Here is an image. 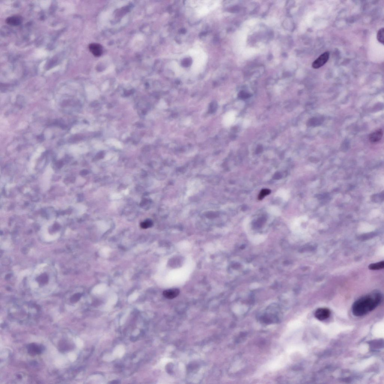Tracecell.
Returning <instances> with one entry per match:
<instances>
[{"label":"cell","instance_id":"1","mask_svg":"<svg viewBox=\"0 0 384 384\" xmlns=\"http://www.w3.org/2000/svg\"><path fill=\"white\" fill-rule=\"evenodd\" d=\"M381 293L374 292L368 294L357 300L352 306L353 315L357 317L362 316L374 310L381 302Z\"/></svg>","mask_w":384,"mask_h":384},{"label":"cell","instance_id":"2","mask_svg":"<svg viewBox=\"0 0 384 384\" xmlns=\"http://www.w3.org/2000/svg\"><path fill=\"white\" fill-rule=\"evenodd\" d=\"M282 317L283 314L280 307L277 305L272 304L267 308L258 319L263 324H268L279 323Z\"/></svg>","mask_w":384,"mask_h":384},{"label":"cell","instance_id":"3","mask_svg":"<svg viewBox=\"0 0 384 384\" xmlns=\"http://www.w3.org/2000/svg\"><path fill=\"white\" fill-rule=\"evenodd\" d=\"M329 53L326 51L321 55L312 64V67L314 69H318L324 65L329 60Z\"/></svg>","mask_w":384,"mask_h":384},{"label":"cell","instance_id":"4","mask_svg":"<svg viewBox=\"0 0 384 384\" xmlns=\"http://www.w3.org/2000/svg\"><path fill=\"white\" fill-rule=\"evenodd\" d=\"M331 311L327 308H319L316 310L315 314V318L319 320L323 321L329 318Z\"/></svg>","mask_w":384,"mask_h":384},{"label":"cell","instance_id":"5","mask_svg":"<svg viewBox=\"0 0 384 384\" xmlns=\"http://www.w3.org/2000/svg\"><path fill=\"white\" fill-rule=\"evenodd\" d=\"M383 136V130L381 129H378L370 134L369 136V141L372 143H377L382 139Z\"/></svg>","mask_w":384,"mask_h":384},{"label":"cell","instance_id":"6","mask_svg":"<svg viewBox=\"0 0 384 384\" xmlns=\"http://www.w3.org/2000/svg\"><path fill=\"white\" fill-rule=\"evenodd\" d=\"M89 49L92 54L96 57L100 56L103 53V47L98 44L92 43L89 45Z\"/></svg>","mask_w":384,"mask_h":384},{"label":"cell","instance_id":"7","mask_svg":"<svg viewBox=\"0 0 384 384\" xmlns=\"http://www.w3.org/2000/svg\"><path fill=\"white\" fill-rule=\"evenodd\" d=\"M180 290L177 288H172L165 290L163 293L164 297L168 299H173L178 296Z\"/></svg>","mask_w":384,"mask_h":384},{"label":"cell","instance_id":"8","mask_svg":"<svg viewBox=\"0 0 384 384\" xmlns=\"http://www.w3.org/2000/svg\"><path fill=\"white\" fill-rule=\"evenodd\" d=\"M28 351L30 355L34 356L40 354L42 352L43 348L42 346L35 344H30L28 347Z\"/></svg>","mask_w":384,"mask_h":384},{"label":"cell","instance_id":"9","mask_svg":"<svg viewBox=\"0 0 384 384\" xmlns=\"http://www.w3.org/2000/svg\"><path fill=\"white\" fill-rule=\"evenodd\" d=\"M23 19L20 16H13L9 17L6 19V23L8 25L13 26H17L22 23Z\"/></svg>","mask_w":384,"mask_h":384},{"label":"cell","instance_id":"10","mask_svg":"<svg viewBox=\"0 0 384 384\" xmlns=\"http://www.w3.org/2000/svg\"><path fill=\"white\" fill-rule=\"evenodd\" d=\"M324 121L322 117H314L308 120L307 124L309 127H316L322 124Z\"/></svg>","mask_w":384,"mask_h":384},{"label":"cell","instance_id":"11","mask_svg":"<svg viewBox=\"0 0 384 384\" xmlns=\"http://www.w3.org/2000/svg\"><path fill=\"white\" fill-rule=\"evenodd\" d=\"M384 199V192L377 194L373 195L371 197V200L372 202L376 203H381L383 201Z\"/></svg>","mask_w":384,"mask_h":384},{"label":"cell","instance_id":"12","mask_svg":"<svg viewBox=\"0 0 384 384\" xmlns=\"http://www.w3.org/2000/svg\"><path fill=\"white\" fill-rule=\"evenodd\" d=\"M369 270H378L384 268V262L382 261L376 263L371 264L369 266Z\"/></svg>","mask_w":384,"mask_h":384},{"label":"cell","instance_id":"13","mask_svg":"<svg viewBox=\"0 0 384 384\" xmlns=\"http://www.w3.org/2000/svg\"><path fill=\"white\" fill-rule=\"evenodd\" d=\"M384 28H382L378 30L377 34V39L378 41L383 44H384Z\"/></svg>","mask_w":384,"mask_h":384},{"label":"cell","instance_id":"14","mask_svg":"<svg viewBox=\"0 0 384 384\" xmlns=\"http://www.w3.org/2000/svg\"><path fill=\"white\" fill-rule=\"evenodd\" d=\"M271 193V191L270 190L268 189H264L261 190V193L258 195V199L259 200H261L266 195L270 194Z\"/></svg>","mask_w":384,"mask_h":384},{"label":"cell","instance_id":"15","mask_svg":"<svg viewBox=\"0 0 384 384\" xmlns=\"http://www.w3.org/2000/svg\"><path fill=\"white\" fill-rule=\"evenodd\" d=\"M153 225V223L151 220H148L145 221L144 222H141V226L143 229H147L148 228L151 227Z\"/></svg>","mask_w":384,"mask_h":384},{"label":"cell","instance_id":"16","mask_svg":"<svg viewBox=\"0 0 384 384\" xmlns=\"http://www.w3.org/2000/svg\"><path fill=\"white\" fill-rule=\"evenodd\" d=\"M239 96L242 99H247L249 98L250 96V95L245 92L241 91L239 95Z\"/></svg>","mask_w":384,"mask_h":384},{"label":"cell","instance_id":"17","mask_svg":"<svg viewBox=\"0 0 384 384\" xmlns=\"http://www.w3.org/2000/svg\"><path fill=\"white\" fill-rule=\"evenodd\" d=\"M47 280L48 278L47 276L46 275L41 276L39 278V281L41 282V283H46L47 281Z\"/></svg>","mask_w":384,"mask_h":384},{"label":"cell","instance_id":"18","mask_svg":"<svg viewBox=\"0 0 384 384\" xmlns=\"http://www.w3.org/2000/svg\"><path fill=\"white\" fill-rule=\"evenodd\" d=\"M80 297V296L79 294H77L76 295L73 296V297H72L71 301L72 302H76V301L78 300Z\"/></svg>","mask_w":384,"mask_h":384},{"label":"cell","instance_id":"19","mask_svg":"<svg viewBox=\"0 0 384 384\" xmlns=\"http://www.w3.org/2000/svg\"><path fill=\"white\" fill-rule=\"evenodd\" d=\"M62 163L61 161H59V162L57 163L56 166L57 167L59 168L61 167L62 166Z\"/></svg>","mask_w":384,"mask_h":384},{"label":"cell","instance_id":"20","mask_svg":"<svg viewBox=\"0 0 384 384\" xmlns=\"http://www.w3.org/2000/svg\"><path fill=\"white\" fill-rule=\"evenodd\" d=\"M262 150V148L261 146H259L258 147V148L257 149V152H260Z\"/></svg>","mask_w":384,"mask_h":384}]
</instances>
